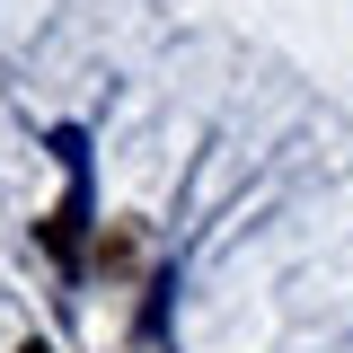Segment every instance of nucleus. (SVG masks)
Returning <instances> with one entry per match:
<instances>
[{
    "label": "nucleus",
    "mask_w": 353,
    "mask_h": 353,
    "mask_svg": "<svg viewBox=\"0 0 353 353\" xmlns=\"http://www.w3.org/2000/svg\"><path fill=\"white\" fill-rule=\"evenodd\" d=\"M53 159H62V176H71V194H62V212L44 221V248H53L62 265H80V230H88V141H80V124L53 132Z\"/></svg>",
    "instance_id": "nucleus-1"
},
{
    "label": "nucleus",
    "mask_w": 353,
    "mask_h": 353,
    "mask_svg": "<svg viewBox=\"0 0 353 353\" xmlns=\"http://www.w3.org/2000/svg\"><path fill=\"white\" fill-rule=\"evenodd\" d=\"M18 353H44V345H18Z\"/></svg>",
    "instance_id": "nucleus-2"
}]
</instances>
